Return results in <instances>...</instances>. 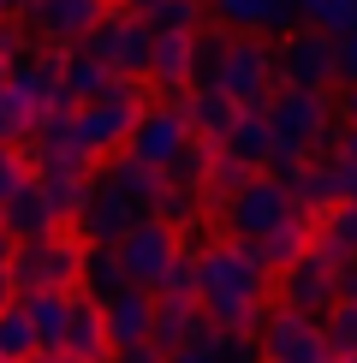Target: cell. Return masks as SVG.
<instances>
[{"mask_svg": "<svg viewBox=\"0 0 357 363\" xmlns=\"http://www.w3.org/2000/svg\"><path fill=\"white\" fill-rule=\"evenodd\" d=\"M208 12L220 18L227 36H256V30H292V12L286 0H208Z\"/></svg>", "mask_w": 357, "mask_h": 363, "instance_id": "cb8c5ba5", "label": "cell"}, {"mask_svg": "<svg viewBox=\"0 0 357 363\" xmlns=\"http://www.w3.org/2000/svg\"><path fill=\"white\" fill-rule=\"evenodd\" d=\"M60 84H66V108H89V101H108L119 78L101 60H89V54H66V66H60Z\"/></svg>", "mask_w": 357, "mask_h": 363, "instance_id": "4316f807", "label": "cell"}, {"mask_svg": "<svg viewBox=\"0 0 357 363\" xmlns=\"http://www.w3.org/2000/svg\"><path fill=\"white\" fill-rule=\"evenodd\" d=\"M30 357H42L36 352V328H30L24 304L12 298V304L0 310V363H30Z\"/></svg>", "mask_w": 357, "mask_h": 363, "instance_id": "4dcf8cb0", "label": "cell"}, {"mask_svg": "<svg viewBox=\"0 0 357 363\" xmlns=\"http://www.w3.org/2000/svg\"><path fill=\"white\" fill-rule=\"evenodd\" d=\"M12 304V286H6V268H0V310Z\"/></svg>", "mask_w": 357, "mask_h": 363, "instance_id": "bcb514c9", "label": "cell"}, {"mask_svg": "<svg viewBox=\"0 0 357 363\" xmlns=\"http://www.w3.org/2000/svg\"><path fill=\"white\" fill-rule=\"evenodd\" d=\"M149 48H155V30H149V18L131 12L125 0H108L101 18L84 30V54L101 60L113 78H131V84L149 78Z\"/></svg>", "mask_w": 357, "mask_h": 363, "instance_id": "5b68a950", "label": "cell"}, {"mask_svg": "<svg viewBox=\"0 0 357 363\" xmlns=\"http://www.w3.org/2000/svg\"><path fill=\"white\" fill-rule=\"evenodd\" d=\"M346 203V155H322V161H310L304 179L292 185V208L298 215H327V208H339Z\"/></svg>", "mask_w": 357, "mask_h": 363, "instance_id": "d6986e66", "label": "cell"}, {"mask_svg": "<svg viewBox=\"0 0 357 363\" xmlns=\"http://www.w3.org/2000/svg\"><path fill=\"white\" fill-rule=\"evenodd\" d=\"M262 119H268L274 149H304V155H316V149L334 155L339 131H346L339 113H334V101H327V89H274L262 101Z\"/></svg>", "mask_w": 357, "mask_h": 363, "instance_id": "7a4b0ae2", "label": "cell"}, {"mask_svg": "<svg viewBox=\"0 0 357 363\" xmlns=\"http://www.w3.org/2000/svg\"><path fill=\"white\" fill-rule=\"evenodd\" d=\"M78 268H84V238L60 226V233L36 238V245H12L6 286L18 298H30V292H72V286H78Z\"/></svg>", "mask_w": 357, "mask_h": 363, "instance_id": "8992f818", "label": "cell"}, {"mask_svg": "<svg viewBox=\"0 0 357 363\" xmlns=\"http://www.w3.org/2000/svg\"><path fill=\"white\" fill-rule=\"evenodd\" d=\"M215 89L232 101L238 113L262 108L274 96V42L262 36H227V54H220V72H215Z\"/></svg>", "mask_w": 357, "mask_h": 363, "instance_id": "52a82bcc", "label": "cell"}, {"mask_svg": "<svg viewBox=\"0 0 357 363\" xmlns=\"http://www.w3.org/2000/svg\"><path fill=\"white\" fill-rule=\"evenodd\" d=\"M149 322H155V292L143 286H125L101 304V328H108V352H125V345H149Z\"/></svg>", "mask_w": 357, "mask_h": 363, "instance_id": "e0dca14e", "label": "cell"}, {"mask_svg": "<svg viewBox=\"0 0 357 363\" xmlns=\"http://www.w3.org/2000/svg\"><path fill=\"white\" fill-rule=\"evenodd\" d=\"M66 54H72V48H30L24 60H12V66H6V84L24 96L30 113H42V108H66V84H60Z\"/></svg>", "mask_w": 357, "mask_h": 363, "instance_id": "5bb4252c", "label": "cell"}, {"mask_svg": "<svg viewBox=\"0 0 357 363\" xmlns=\"http://www.w3.org/2000/svg\"><path fill=\"white\" fill-rule=\"evenodd\" d=\"M149 30H185V36H197V0H161L149 12Z\"/></svg>", "mask_w": 357, "mask_h": 363, "instance_id": "d590c367", "label": "cell"}, {"mask_svg": "<svg viewBox=\"0 0 357 363\" xmlns=\"http://www.w3.org/2000/svg\"><path fill=\"white\" fill-rule=\"evenodd\" d=\"M108 196H119L125 208H137L143 220H155V203H161V191H167V179H161L155 167H143V161H131V155H113V161H101V173H89Z\"/></svg>", "mask_w": 357, "mask_h": 363, "instance_id": "9a60e30c", "label": "cell"}, {"mask_svg": "<svg viewBox=\"0 0 357 363\" xmlns=\"http://www.w3.org/2000/svg\"><path fill=\"white\" fill-rule=\"evenodd\" d=\"M274 84L280 89H327L334 84V36H322V30H286L274 42Z\"/></svg>", "mask_w": 357, "mask_h": 363, "instance_id": "30bf717a", "label": "cell"}, {"mask_svg": "<svg viewBox=\"0 0 357 363\" xmlns=\"http://www.w3.org/2000/svg\"><path fill=\"white\" fill-rule=\"evenodd\" d=\"M6 262H12V238L0 233V268H6Z\"/></svg>", "mask_w": 357, "mask_h": 363, "instance_id": "7dc6e473", "label": "cell"}, {"mask_svg": "<svg viewBox=\"0 0 357 363\" xmlns=\"http://www.w3.org/2000/svg\"><path fill=\"white\" fill-rule=\"evenodd\" d=\"M24 185H30V161H24V149H6V143H0V208H6Z\"/></svg>", "mask_w": 357, "mask_h": 363, "instance_id": "8d00e7d4", "label": "cell"}, {"mask_svg": "<svg viewBox=\"0 0 357 363\" xmlns=\"http://www.w3.org/2000/svg\"><path fill=\"white\" fill-rule=\"evenodd\" d=\"M60 357H78V363H108V357H113V352H108V328H101V304H89V298H72Z\"/></svg>", "mask_w": 357, "mask_h": 363, "instance_id": "d4e9b609", "label": "cell"}, {"mask_svg": "<svg viewBox=\"0 0 357 363\" xmlns=\"http://www.w3.org/2000/svg\"><path fill=\"white\" fill-rule=\"evenodd\" d=\"M256 345H262V363H339L322 340V322L298 315V310H274L268 328L256 334Z\"/></svg>", "mask_w": 357, "mask_h": 363, "instance_id": "7c38bea8", "label": "cell"}, {"mask_svg": "<svg viewBox=\"0 0 357 363\" xmlns=\"http://www.w3.org/2000/svg\"><path fill=\"white\" fill-rule=\"evenodd\" d=\"M101 6H108V0H30L24 24H30V36H36L42 48H72V42H84V30L101 18Z\"/></svg>", "mask_w": 357, "mask_h": 363, "instance_id": "4fadbf2b", "label": "cell"}, {"mask_svg": "<svg viewBox=\"0 0 357 363\" xmlns=\"http://www.w3.org/2000/svg\"><path fill=\"white\" fill-rule=\"evenodd\" d=\"M220 161H232L238 173H262L268 167V149H274V138H268V119L262 108H250V113H238L227 131H220Z\"/></svg>", "mask_w": 357, "mask_h": 363, "instance_id": "ffe728a7", "label": "cell"}, {"mask_svg": "<svg viewBox=\"0 0 357 363\" xmlns=\"http://www.w3.org/2000/svg\"><path fill=\"white\" fill-rule=\"evenodd\" d=\"M167 363H215V328H208V334H203V340H191V345H185V352H173Z\"/></svg>", "mask_w": 357, "mask_h": 363, "instance_id": "60d3db41", "label": "cell"}, {"mask_svg": "<svg viewBox=\"0 0 357 363\" xmlns=\"http://www.w3.org/2000/svg\"><path fill=\"white\" fill-rule=\"evenodd\" d=\"M322 340H327L334 357H351L357 352V304H351V298H339V304L322 315Z\"/></svg>", "mask_w": 357, "mask_h": 363, "instance_id": "1f68e13d", "label": "cell"}, {"mask_svg": "<svg viewBox=\"0 0 357 363\" xmlns=\"http://www.w3.org/2000/svg\"><path fill=\"white\" fill-rule=\"evenodd\" d=\"M113 363H167V357L155 345H125V352H113Z\"/></svg>", "mask_w": 357, "mask_h": 363, "instance_id": "b9f144b4", "label": "cell"}, {"mask_svg": "<svg viewBox=\"0 0 357 363\" xmlns=\"http://www.w3.org/2000/svg\"><path fill=\"white\" fill-rule=\"evenodd\" d=\"M185 143H191V125H185V113H178V101H149V108L131 119V138H125L119 155H131V161H143V167L167 173Z\"/></svg>", "mask_w": 357, "mask_h": 363, "instance_id": "ba28073f", "label": "cell"}, {"mask_svg": "<svg viewBox=\"0 0 357 363\" xmlns=\"http://www.w3.org/2000/svg\"><path fill=\"white\" fill-rule=\"evenodd\" d=\"M149 108L143 101V84L119 78V89L108 101H89V108H72V155L84 161V167H101V161H113L119 149L131 138V119Z\"/></svg>", "mask_w": 357, "mask_h": 363, "instance_id": "3957f363", "label": "cell"}, {"mask_svg": "<svg viewBox=\"0 0 357 363\" xmlns=\"http://www.w3.org/2000/svg\"><path fill=\"white\" fill-rule=\"evenodd\" d=\"M268 292H274V274L256 262L250 245H232L220 238L215 250L197 256V304L215 328H232V334H262L268 328Z\"/></svg>", "mask_w": 357, "mask_h": 363, "instance_id": "6da1fadb", "label": "cell"}, {"mask_svg": "<svg viewBox=\"0 0 357 363\" xmlns=\"http://www.w3.org/2000/svg\"><path fill=\"white\" fill-rule=\"evenodd\" d=\"M30 125H36V113L24 108V96H18L12 84H0V143L18 149V143L30 138Z\"/></svg>", "mask_w": 357, "mask_h": 363, "instance_id": "d6a6232c", "label": "cell"}, {"mask_svg": "<svg viewBox=\"0 0 357 363\" xmlns=\"http://www.w3.org/2000/svg\"><path fill=\"white\" fill-rule=\"evenodd\" d=\"M72 298L78 292H30L18 298L30 328H36V352L42 357H60V340H66V315H72Z\"/></svg>", "mask_w": 357, "mask_h": 363, "instance_id": "484cf974", "label": "cell"}, {"mask_svg": "<svg viewBox=\"0 0 357 363\" xmlns=\"http://www.w3.org/2000/svg\"><path fill=\"white\" fill-rule=\"evenodd\" d=\"M191 60H197V36L185 30H155V48H149V84L178 96L191 89Z\"/></svg>", "mask_w": 357, "mask_h": 363, "instance_id": "44dd1931", "label": "cell"}, {"mask_svg": "<svg viewBox=\"0 0 357 363\" xmlns=\"http://www.w3.org/2000/svg\"><path fill=\"white\" fill-rule=\"evenodd\" d=\"M274 286H280V310L327 315V310L339 304V262H334V256H322L316 245H310L292 268H280V274H274Z\"/></svg>", "mask_w": 357, "mask_h": 363, "instance_id": "9c48e42d", "label": "cell"}, {"mask_svg": "<svg viewBox=\"0 0 357 363\" xmlns=\"http://www.w3.org/2000/svg\"><path fill=\"white\" fill-rule=\"evenodd\" d=\"M178 113H185V125H191V138H203V143H220V131L238 119V108L220 89H191L185 101H178Z\"/></svg>", "mask_w": 357, "mask_h": 363, "instance_id": "83f0119b", "label": "cell"}, {"mask_svg": "<svg viewBox=\"0 0 357 363\" xmlns=\"http://www.w3.org/2000/svg\"><path fill=\"white\" fill-rule=\"evenodd\" d=\"M339 298H351V304H357V256H351V262H339Z\"/></svg>", "mask_w": 357, "mask_h": 363, "instance_id": "ee69618b", "label": "cell"}, {"mask_svg": "<svg viewBox=\"0 0 357 363\" xmlns=\"http://www.w3.org/2000/svg\"><path fill=\"white\" fill-rule=\"evenodd\" d=\"M334 78H346V84L357 89V30L334 36Z\"/></svg>", "mask_w": 357, "mask_h": 363, "instance_id": "ab89813d", "label": "cell"}, {"mask_svg": "<svg viewBox=\"0 0 357 363\" xmlns=\"http://www.w3.org/2000/svg\"><path fill=\"white\" fill-rule=\"evenodd\" d=\"M310 245H316V226H310L304 215H292L286 226H274V233H268L262 245H250V250H256V262L268 268V274H280V268H292Z\"/></svg>", "mask_w": 357, "mask_h": 363, "instance_id": "f1b7e54d", "label": "cell"}, {"mask_svg": "<svg viewBox=\"0 0 357 363\" xmlns=\"http://www.w3.org/2000/svg\"><path fill=\"white\" fill-rule=\"evenodd\" d=\"M60 226H66V220H60L54 208H48V196H42L36 185H24L6 208H0V233H6L12 245H36V238L60 233Z\"/></svg>", "mask_w": 357, "mask_h": 363, "instance_id": "603a6c76", "label": "cell"}, {"mask_svg": "<svg viewBox=\"0 0 357 363\" xmlns=\"http://www.w3.org/2000/svg\"><path fill=\"white\" fill-rule=\"evenodd\" d=\"M30 363H54V357H30Z\"/></svg>", "mask_w": 357, "mask_h": 363, "instance_id": "681fc988", "label": "cell"}, {"mask_svg": "<svg viewBox=\"0 0 357 363\" xmlns=\"http://www.w3.org/2000/svg\"><path fill=\"white\" fill-rule=\"evenodd\" d=\"M78 286L89 292V304H108L113 292H125V268H119L113 245H84V268H78Z\"/></svg>", "mask_w": 357, "mask_h": 363, "instance_id": "f546056e", "label": "cell"}, {"mask_svg": "<svg viewBox=\"0 0 357 363\" xmlns=\"http://www.w3.org/2000/svg\"><path fill=\"white\" fill-rule=\"evenodd\" d=\"M339 363H357V352H351V357H339Z\"/></svg>", "mask_w": 357, "mask_h": 363, "instance_id": "f907efd6", "label": "cell"}, {"mask_svg": "<svg viewBox=\"0 0 357 363\" xmlns=\"http://www.w3.org/2000/svg\"><path fill=\"white\" fill-rule=\"evenodd\" d=\"M155 298H197V262L191 256H173V268L155 280Z\"/></svg>", "mask_w": 357, "mask_h": 363, "instance_id": "74e56055", "label": "cell"}, {"mask_svg": "<svg viewBox=\"0 0 357 363\" xmlns=\"http://www.w3.org/2000/svg\"><path fill=\"white\" fill-rule=\"evenodd\" d=\"M215 363H262L256 334H232V328H215Z\"/></svg>", "mask_w": 357, "mask_h": 363, "instance_id": "e575fe53", "label": "cell"}, {"mask_svg": "<svg viewBox=\"0 0 357 363\" xmlns=\"http://www.w3.org/2000/svg\"><path fill=\"white\" fill-rule=\"evenodd\" d=\"M0 84H6V66H0Z\"/></svg>", "mask_w": 357, "mask_h": 363, "instance_id": "816d5d0a", "label": "cell"}, {"mask_svg": "<svg viewBox=\"0 0 357 363\" xmlns=\"http://www.w3.org/2000/svg\"><path fill=\"white\" fill-rule=\"evenodd\" d=\"M54 363H78V357H54Z\"/></svg>", "mask_w": 357, "mask_h": 363, "instance_id": "c3c4849f", "label": "cell"}, {"mask_svg": "<svg viewBox=\"0 0 357 363\" xmlns=\"http://www.w3.org/2000/svg\"><path fill=\"white\" fill-rule=\"evenodd\" d=\"M30 48H42V42L30 36V24H18V18H0V66H12V60H24Z\"/></svg>", "mask_w": 357, "mask_h": 363, "instance_id": "f35d334b", "label": "cell"}, {"mask_svg": "<svg viewBox=\"0 0 357 363\" xmlns=\"http://www.w3.org/2000/svg\"><path fill=\"white\" fill-rule=\"evenodd\" d=\"M298 6L316 18L322 36H346V30H357V0H298Z\"/></svg>", "mask_w": 357, "mask_h": 363, "instance_id": "836d02e7", "label": "cell"}, {"mask_svg": "<svg viewBox=\"0 0 357 363\" xmlns=\"http://www.w3.org/2000/svg\"><path fill=\"white\" fill-rule=\"evenodd\" d=\"M125 6H131V12H143V18H149V12H155L161 0H125Z\"/></svg>", "mask_w": 357, "mask_h": 363, "instance_id": "f6af8a7d", "label": "cell"}, {"mask_svg": "<svg viewBox=\"0 0 357 363\" xmlns=\"http://www.w3.org/2000/svg\"><path fill=\"white\" fill-rule=\"evenodd\" d=\"M215 215H220V233L232 238V245H262L274 226H286L298 208H292V191L274 185L268 173H250L238 179L232 191L215 196Z\"/></svg>", "mask_w": 357, "mask_h": 363, "instance_id": "277c9868", "label": "cell"}, {"mask_svg": "<svg viewBox=\"0 0 357 363\" xmlns=\"http://www.w3.org/2000/svg\"><path fill=\"white\" fill-rule=\"evenodd\" d=\"M339 125L357 138V89H346V96H339Z\"/></svg>", "mask_w": 357, "mask_h": 363, "instance_id": "7bdbcfd3", "label": "cell"}, {"mask_svg": "<svg viewBox=\"0 0 357 363\" xmlns=\"http://www.w3.org/2000/svg\"><path fill=\"white\" fill-rule=\"evenodd\" d=\"M113 256H119V268H125V286L155 292V280L167 274L173 256H178V233H173V226H161V220H137V226L113 245Z\"/></svg>", "mask_w": 357, "mask_h": 363, "instance_id": "8fae6325", "label": "cell"}, {"mask_svg": "<svg viewBox=\"0 0 357 363\" xmlns=\"http://www.w3.org/2000/svg\"><path fill=\"white\" fill-rule=\"evenodd\" d=\"M30 185L48 196V208H54L60 220H78V208L89 203V185H96V179H89L84 161L54 155V161H36V167H30Z\"/></svg>", "mask_w": 357, "mask_h": 363, "instance_id": "2e32d148", "label": "cell"}, {"mask_svg": "<svg viewBox=\"0 0 357 363\" xmlns=\"http://www.w3.org/2000/svg\"><path fill=\"white\" fill-rule=\"evenodd\" d=\"M208 315L197 298H155V322H149V345H155L161 357H173V352H185L191 340H203L208 334Z\"/></svg>", "mask_w": 357, "mask_h": 363, "instance_id": "ac0fdd59", "label": "cell"}, {"mask_svg": "<svg viewBox=\"0 0 357 363\" xmlns=\"http://www.w3.org/2000/svg\"><path fill=\"white\" fill-rule=\"evenodd\" d=\"M137 220H143L137 208H125L119 196H108L101 185H89V203L78 208V238H84V245H119Z\"/></svg>", "mask_w": 357, "mask_h": 363, "instance_id": "7402d4cb", "label": "cell"}]
</instances>
